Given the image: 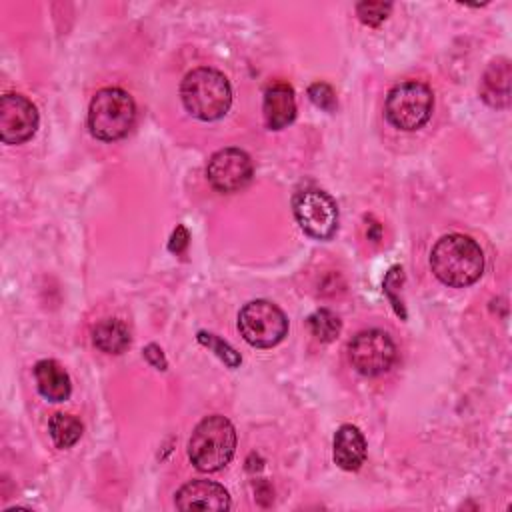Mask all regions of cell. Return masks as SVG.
Here are the masks:
<instances>
[{"label":"cell","instance_id":"obj_1","mask_svg":"<svg viewBox=\"0 0 512 512\" xmlns=\"http://www.w3.org/2000/svg\"><path fill=\"white\" fill-rule=\"evenodd\" d=\"M430 266L442 284L466 288L482 276L484 254L472 238L464 234H446L434 244Z\"/></svg>","mask_w":512,"mask_h":512},{"label":"cell","instance_id":"obj_2","mask_svg":"<svg viewBox=\"0 0 512 512\" xmlns=\"http://www.w3.org/2000/svg\"><path fill=\"white\" fill-rule=\"evenodd\" d=\"M180 98L194 118L212 122L228 112L232 104V88L222 72L202 66L184 76Z\"/></svg>","mask_w":512,"mask_h":512},{"label":"cell","instance_id":"obj_3","mask_svg":"<svg viewBox=\"0 0 512 512\" xmlns=\"http://www.w3.org/2000/svg\"><path fill=\"white\" fill-rule=\"evenodd\" d=\"M234 450L236 430L232 422L220 414L200 420L188 440V458L200 472L224 468L232 460Z\"/></svg>","mask_w":512,"mask_h":512},{"label":"cell","instance_id":"obj_4","mask_svg":"<svg viewBox=\"0 0 512 512\" xmlns=\"http://www.w3.org/2000/svg\"><path fill=\"white\" fill-rule=\"evenodd\" d=\"M136 122V104L122 88H102L88 108V128L94 138L112 142L126 136Z\"/></svg>","mask_w":512,"mask_h":512},{"label":"cell","instance_id":"obj_5","mask_svg":"<svg viewBox=\"0 0 512 512\" xmlns=\"http://www.w3.org/2000/svg\"><path fill=\"white\" fill-rule=\"evenodd\" d=\"M432 108H434L432 90L424 82L404 80L388 92L384 114L394 128L404 132H414L430 120Z\"/></svg>","mask_w":512,"mask_h":512},{"label":"cell","instance_id":"obj_6","mask_svg":"<svg viewBox=\"0 0 512 512\" xmlns=\"http://www.w3.org/2000/svg\"><path fill=\"white\" fill-rule=\"evenodd\" d=\"M238 330L254 348H272L284 340L288 320L284 312L268 300H252L238 314Z\"/></svg>","mask_w":512,"mask_h":512},{"label":"cell","instance_id":"obj_7","mask_svg":"<svg viewBox=\"0 0 512 512\" xmlns=\"http://www.w3.org/2000/svg\"><path fill=\"white\" fill-rule=\"evenodd\" d=\"M292 212L300 228L316 240H330L338 230V206L334 198L320 188L296 192Z\"/></svg>","mask_w":512,"mask_h":512},{"label":"cell","instance_id":"obj_8","mask_svg":"<svg viewBox=\"0 0 512 512\" xmlns=\"http://www.w3.org/2000/svg\"><path fill=\"white\" fill-rule=\"evenodd\" d=\"M352 368L362 376H378L392 368L396 360V344L384 330H362L348 344Z\"/></svg>","mask_w":512,"mask_h":512},{"label":"cell","instance_id":"obj_9","mask_svg":"<svg viewBox=\"0 0 512 512\" xmlns=\"http://www.w3.org/2000/svg\"><path fill=\"white\" fill-rule=\"evenodd\" d=\"M254 166L250 156L240 148H222L212 154L206 166L208 182L214 190L230 194L246 188L252 180Z\"/></svg>","mask_w":512,"mask_h":512},{"label":"cell","instance_id":"obj_10","mask_svg":"<svg viewBox=\"0 0 512 512\" xmlns=\"http://www.w3.org/2000/svg\"><path fill=\"white\" fill-rule=\"evenodd\" d=\"M36 106L22 94H4L0 98V138L4 144H22L36 134Z\"/></svg>","mask_w":512,"mask_h":512},{"label":"cell","instance_id":"obj_11","mask_svg":"<svg viewBox=\"0 0 512 512\" xmlns=\"http://www.w3.org/2000/svg\"><path fill=\"white\" fill-rule=\"evenodd\" d=\"M180 510H228L232 508L230 494L224 486L212 480H192L184 484L174 496Z\"/></svg>","mask_w":512,"mask_h":512},{"label":"cell","instance_id":"obj_12","mask_svg":"<svg viewBox=\"0 0 512 512\" xmlns=\"http://www.w3.org/2000/svg\"><path fill=\"white\" fill-rule=\"evenodd\" d=\"M264 122L270 130H282L296 118L294 90L286 82H272L264 90Z\"/></svg>","mask_w":512,"mask_h":512},{"label":"cell","instance_id":"obj_13","mask_svg":"<svg viewBox=\"0 0 512 512\" xmlns=\"http://www.w3.org/2000/svg\"><path fill=\"white\" fill-rule=\"evenodd\" d=\"M366 450H368L366 448V438L356 426L342 424L336 430L332 454H334V462L342 470H348V472L358 470L366 460Z\"/></svg>","mask_w":512,"mask_h":512},{"label":"cell","instance_id":"obj_14","mask_svg":"<svg viewBox=\"0 0 512 512\" xmlns=\"http://www.w3.org/2000/svg\"><path fill=\"white\" fill-rule=\"evenodd\" d=\"M38 392L50 402H64L72 392L68 372L56 360H40L34 366Z\"/></svg>","mask_w":512,"mask_h":512},{"label":"cell","instance_id":"obj_15","mask_svg":"<svg viewBox=\"0 0 512 512\" xmlns=\"http://www.w3.org/2000/svg\"><path fill=\"white\" fill-rule=\"evenodd\" d=\"M480 96L492 108H506L510 100V64L506 58L494 60L480 82Z\"/></svg>","mask_w":512,"mask_h":512},{"label":"cell","instance_id":"obj_16","mask_svg":"<svg viewBox=\"0 0 512 512\" xmlns=\"http://www.w3.org/2000/svg\"><path fill=\"white\" fill-rule=\"evenodd\" d=\"M92 342L106 354H122L130 346V330L122 320L106 318L94 326Z\"/></svg>","mask_w":512,"mask_h":512},{"label":"cell","instance_id":"obj_17","mask_svg":"<svg viewBox=\"0 0 512 512\" xmlns=\"http://www.w3.org/2000/svg\"><path fill=\"white\" fill-rule=\"evenodd\" d=\"M48 430H50V436L54 440V444L58 448H70L74 446L80 436H82V422L72 416V414H64V412H58L50 418L48 422Z\"/></svg>","mask_w":512,"mask_h":512},{"label":"cell","instance_id":"obj_18","mask_svg":"<svg viewBox=\"0 0 512 512\" xmlns=\"http://www.w3.org/2000/svg\"><path fill=\"white\" fill-rule=\"evenodd\" d=\"M308 326H310L312 334H314L320 342H332V340L340 334V328H342L340 318H338L334 312L326 310V308L316 310V312L308 318Z\"/></svg>","mask_w":512,"mask_h":512},{"label":"cell","instance_id":"obj_19","mask_svg":"<svg viewBox=\"0 0 512 512\" xmlns=\"http://www.w3.org/2000/svg\"><path fill=\"white\" fill-rule=\"evenodd\" d=\"M198 342L204 344L206 348H210L226 366L230 368H236L240 364V354L228 344L224 342L222 338H218L216 334H210V332H198Z\"/></svg>","mask_w":512,"mask_h":512},{"label":"cell","instance_id":"obj_20","mask_svg":"<svg viewBox=\"0 0 512 512\" xmlns=\"http://www.w3.org/2000/svg\"><path fill=\"white\" fill-rule=\"evenodd\" d=\"M392 10L390 2H360L356 4V16L368 26H378L388 18Z\"/></svg>","mask_w":512,"mask_h":512},{"label":"cell","instance_id":"obj_21","mask_svg":"<svg viewBox=\"0 0 512 512\" xmlns=\"http://www.w3.org/2000/svg\"><path fill=\"white\" fill-rule=\"evenodd\" d=\"M308 96H310V100H312L318 108H322V110H326V112H332V110L336 108L334 90H332L328 84H324V82L312 84V86L308 88Z\"/></svg>","mask_w":512,"mask_h":512},{"label":"cell","instance_id":"obj_22","mask_svg":"<svg viewBox=\"0 0 512 512\" xmlns=\"http://www.w3.org/2000/svg\"><path fill=\"white\" fill-rule=\"evenodd\" d=\"M144 358H146L154 368L166 370V358H164V354H162V350H160L158 344H148V346L144 348Z\"/></svg>","mask_w":512,"mask_h":512},{"label":"cell","instance_id":"obj_23","mask_svg":"<svg viewBox=\"0 0 512 512\" xmlns=\"http://www.w3.org/2000/svg\"><path fill=\"white\" fill-rule=\"evenodd\" d=\"M188 246V232H186V228L184 226H178L176 230H174V234H172V240H170V252H176V254H180V252H184V248Z\"/></svg>","mask_w":512,"mask_h":512}]
</instances>
